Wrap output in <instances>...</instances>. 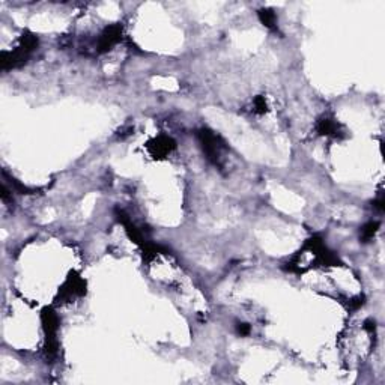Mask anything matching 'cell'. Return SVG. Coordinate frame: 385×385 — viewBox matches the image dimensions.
<instances>
[{
	"instance_id": "1",
	"label": "cell",
	"mask_w": 385,
	"mask_h": 385,
	"mask_svg": "<svg viewBox=\"0 0 385 385\" xmlns=\"http://www.w3.org/2000/svg\"><path fill=\"white\" fill-rule=\"evenodd\" d=\"M38 38L33 33H23L20 36L18 45L12 50V51H3L0 54V65L3 71L8 69H14V68H20L21 65H24L27 62V59L30 57V54L38 48Z\"/></svg>"
},
{
	"instance_id": "2",
	"label": "cell",
	"mask_w": 385,
	"mask_h": 385,
	"mask_svg": "<svg viewBox=\"0 0 385 385\" xmlns=\"http://www.w3.org/2000/svg\"><path fill=\"white\" fill-rule=\"evenodd\" d=\"M41 322H42V328H44V334H45V345H44V352L47 358H54L59 349V343L56 339L60 321L59 316L56 315V312L51 307H45L41 313Z\"/></svg>"
},
{
	"instance_id": "3",
	"label": "cell",
	"mask_w": 385,
	"mask_h": 385,
	"mask_svg": "<svg viewBox=\"0 0 385 385\" xmlns=\"http://www.w3.org/2000/svg\"><path fill=\"white\" fill-rule=\"evenodd\" d=\"M197 139L200 142V146H202L203 154L208 158V161L212 163L214 166L221 167L220 154H221V149L226 148L223 140L215 133H212L211 130H206V128H202L197 131Z\"/></svg>"
},
{
	"instance_id": "4",
	"label": "cell",
	"mask_w": 385,
	"mask_h": 385,
	"mask_svg": "<svg viewBox=\"0 0 385 385\" xmlns=\"http://www.w3.org/2000/svg\"><path fill=\"white\" fill-rule=\"evenodd\" d=\"M122 39V26L120 24H111V26H107L99 38H98V42H96V53L102 54V53H107L110 51L116 44H119Z\"/></svg>"
},
{
	"instance_id": "5",
	"label": "cell",
	"mask_w": 385,
	"mask_h": 385,
	"mask_svg": "<svg viewBox=\"0 0 385 385\" xmlns=\"http://www.w3.org/2000/svg\"><path fill=\"white\" fill-rule=\"evenodd\" d=\"M86 294V282L77 273H71L66 282L59 289V297L62 300H69L74 297H83Z\"/></svg>"
},
{
	"instance_id": "6",
	"label": "cell",
	"mask_w": 385,
	"mask_h": 385,
	"mask_svg": "<svg viewBox=\"0 0 385 385\" xmlns=\"http://www.w3.org/2000/svg\"><path fill=\"white\" fill-rule=\"evenodd\" d=\"M176 148V142L169 136H158L148 143V151L154 158H164Z\"/></svg>"
},
{
	"instance_id": "7",
	"label": "cell",
	"mask_w": 385,
	"mask_h": 385,
	"mask_svg": "<svg viewBox=\"0 0 385 385\" xmlns=\"http://www.w3.org/2000/svg\"><path fill=\"white\" fill-rule=\"evenodd\" d=\"M316 131L321 136H337L340 133V128H339V123L334 119L322 117L316 123Z\"/></svg>"
},
{
	"instance_id": "8",
	"label": "cell",
	"mask_w": 385,
	"mask_h": 385,
	"mask_svg": "<svg viewBox=\"0 0 385 385\" xmlns=\"http://www.w3.org/2000/svg\"><path fill=\"white\" fill-rule=\"evenodd\" d=\"M258 17L261 20V23L268 27V29H277V15L273 9L268 8H262L258 11Z\"/></svg>"
},
{
	"instance_id": "9",
	"label": "cell",
	"mask_w": 385,
	"mask_h": 385,
	"mask_svg": "<svg viewBox=\"0 0 385 385\" xmlns=\"http://www.w3.org/2000/svg\"><path fill=\"white\" fill-rule=\"evenodd\" d=\"M379 229V221H369L367 224H364L360 230V239L363 242H369L375 238L376 232Z\"/></svg>"
},
{
	"instance_id": "10",
	"label": "cell",
	"mask_w": 385,
	"mask_h": 385,
	"mask_svg": "<svg viewBox=\"0 0 385 385\" xmlns=\"http://www.w3.org/2000/svg\"><path fill=\"white\" fill-rule=\"evenodd\" d=\"M253 107H254V113L258 114H262L268 110V105H267V101H265V96H256L254 101H253Z\"/></svg>"
},
{
	"instance_id": "11",
	"label": "cell",
	"mask_w": 385,
	"mask_h": 385,
	"mask_svg": "<svg viewBox=\"0 0 385 385\" xmlns=\"http://www.w3.org/2000/svg\"><path fill=\"white\" fill-rule=\"evenodd\" d=\"M9 182H11V185H12V187H14L18 193H21V194H32V193L35 191V190H32V188H29V187L23 185V184H21V182H18L17 179H12V178H11V181H9Z\"/></svg>"
},
{
	"instance_id": "12",
	"label": "cell",
	"mask_w": 385,
	"mask_h": 385,
	"mask_svg": "<svg viewBox=\"0 0 385 385\" xmlns=\"http://www.w3.org/2000/svg\"><path fill=\"white\" fill-rule=\"evenodd\" d=\"M236 333L239 334V336H248L250 333H251V327L248 325V324H238L236 325Z\"/></svg>"
},
{
	"instance_id": "13",
	"label": "cell",
	"mask_w": 385,
	"mask_h": 385,
	"mask_svg": "<svg viewBox=\"0 0 385 385\" xmlns=\"http://www.w3.org/2000/svg\"><path fill=\"white\" fill-rule=\"evenodd\" d=\"M384 203H385V200H384V194L381 193L379 196H378V199L376 200H373V208H376L378 211H384Z\"/></svg>"
},
{
	"instance_id": "14",
	"label": "cell",
	"mask_w": 385,
	"mask_h": 385,
	"mask_svg": "<svg viewBox=\"0 0 385 385\" xmlns=\"http://www.w3.org/2000/svg\"><path fill=\"white\" fill-rule=\"evenodd\" d=\"M363 304H364V297H358V298H355V300H352V301L349 303L351 309H354V310L360 309Z\"/></svg>"
},
{
	"instance_id": "15",
	"label": "cell",
	"mask_w": 385,
	"mask_h": 385,
	"mask_svg": "<svg viewBox=\"0 0 385 385\" xmlns=\"http://www.w3.org/2000/svg\"><path fill=\"white\" fill-rule=\"evenodd\" d=\"M364 330H366V331H369L370 334H372V333H375V330H376V324H375V321L367 319V321L364 322Z\"/></svg>"
}]
</instances>
